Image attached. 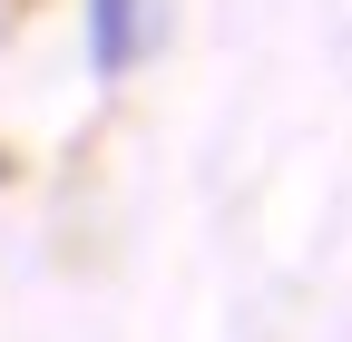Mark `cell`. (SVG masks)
Listing matches in <instances>:
<instances>
[{
	"label": "cell",
	"mask_w": 352,
	"mask_h": 342,
	"mask_svg": "<svg viewBox=\"0 0 352 342\" xmlns=\"http://www.w3.org/2000/svg\"><path fill=\"white\" fill-rule=\"evenodd\" d=\"M88 39H98V69L138 59V0H88Z\"/></svg>",
	"instance_id": "1"
}]
</instances>
